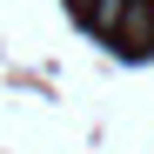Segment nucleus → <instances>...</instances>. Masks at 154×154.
Segmentation results:
<instances>
[{"instance_id": "nucleus-1", "label": "nucleus", "mask_w": 154, "mask_h": 154, "mask_svg": "<svg viewBox=\"0 0 154 154\" xmlns=\"http://www.w3.org/2000/svg\"><path fill=\"white\" fill-rule=\"evenodd\" d=\"M87 7H94V0H87Z\"/></svg>"}]
</instances>
